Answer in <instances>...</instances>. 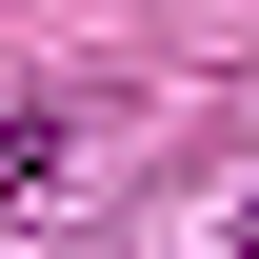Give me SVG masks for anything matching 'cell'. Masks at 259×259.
<instances>
[{
  "instance_id": "6da1fadb",
  "label": "cell",
  "mask_w": 259,
  "mask_h": 259,
  "mask_svg": "<svg viewBox=\"0 0 259 259\" xmlns=\"http://www.w3.org/2000/svg\"><path fill=\"white\" fill-rule=\"evenodd\" d=\"M60 180V120H0V199H40Z\"/></svg>"
},
{
  "instance_id": "7a4b0ae2",
  "label": "cell",
  "mask_w": 259,
  "mask_h": 259,
  "mask_svg": "<svg viewBox=\"0 0 259 259\" xmlns=\"http://www.w3.org/2000/svg\"><path fill=\"white\" fill-rule=\"evenodd\" d=\"M239 239H259V199H239Z\"/></svg>"
}]
</instances>
